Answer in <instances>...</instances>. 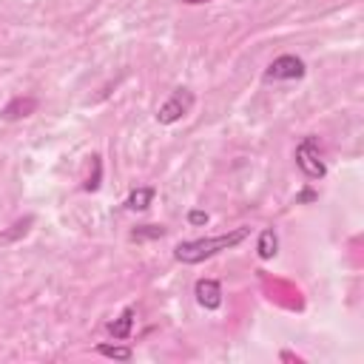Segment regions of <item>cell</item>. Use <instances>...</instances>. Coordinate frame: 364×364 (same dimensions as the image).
<instances>
[{"mask_svg": "<svg viewBox=\"0 0 364 364\" xmlns=\"http://www.w3.org/2000/svg\"><path fill=\"white\" fill-rule=\"evenodd\" d=\"M304 60L301 57H296V54H282V57H276L270 65H267V71H264V80L267 82H273V80H301L304 77Z\"/></svg>", "mask_w": 364, "mask_h": 364, "instance_id": "277c9868", "label": "cell"}, {"mask_svg": "<svg viewBox=\"0 0 364 364\" xmlns=\"http://www.w3.org/2000/svg\"><path fill=\"white\" fill-rule=\"evenodd\" d=\"M97 353L105 358H114V361H131L134 358V350L122 347V344H97Z\"/></svg>", "mask_w": 364, "mask_h": 364, "instance_id": "30bf717a", "label": "cell"}, {"mask_svg": "<svg viewBox=\"0 0 364 364\" xmlns=\"http://www.w3.org/2000/svg\"><path fill=\"white\" fill-rule=\"evenodd\" d=\"M193 296H196L199 307H205V310H219L222 307V284L216 279H199L193 284Z\"/></svg>", "mask_w": 364, "mask_h": 364, "instance_id": "5b68a950", "label": "cell"}, {"mask_svg": "<svg viewBox=\"0 0 364 364\" xmlns=\"http://www.w3.org/2000/svg\"><path fill=\"white\" fill-rule=\"evenodd\" d=\"M250 236V228H233V230H228V233H222V236H208V239H188V242H179L176 247H173V259L176 262H182V264H199V262H205V259H210V256H216V253H222V250H230V247H236L239 242H245Z\"/></svg>", "mask_w": 364, "mask_h": 364, "instance_id": "6da1fadb", "label": "cell"}, {"mask_svg": "<svg viewBox=\"0 0 364 364\" xmlns=\"http://www.w3.org/2000/svg\"><path fill=\"white\" fill-rule=\"evenodd\" d=\"M296 165H299V171L307 176V179H321L324 173H327V165H324V159H321V148H318V139L310 134V136H304L299 145H296Z\"/></svg>", "mask_w": 364, "mask_h": 364, "instance_id": "7a4b0ae2", "label": "cell"}, {"mask_svg": "<svg viewBox=\"0 0 364 364\" xmlns=\"http://www.w3.org/2000/svg\"><path fill=\"white\" fill-rule=\"evenodd\" d=\"M296 202H316V191H301Z\"/></svg>", "mask_w": 364, "mask_h": 364, "instance_id": "4fadbf2b", "label": "cell"}, {"mask_svg": "<svg viewBox=\"0 0 364 364\" xmlns=\"http://www.w3.org/2000/svg\"><path fill=\"white\" fill-rule=\"evenodd\" d=\"M179 3H188V6H202V3H210V0H179Z\"/></svg>", "mask_w": 364, "mask_h": 364, "instance_id": "5bb4252c", "label": "cell"}, {"mask_svg": "<svg viewBox=\"0 0 364 364\" xmlns=\"http://www.w3.org/2000/svg\"><path fill=\"white\" fill-rule=\"evenodd\" d=\"M134 307H125L111 324H108V333L114 336V338H119V341H125V338H131V330H134Z\"/></svg>", "mask_w": 364, "mask_h": 364, "instance_id": "52a82bcc", "label": "cell"}, {"mask_svg": "<svg viewBox=\"0 0 364 364\" xmlns=\"http://www.w3.org/2000/svg\"><path fill=\"white\" fill-rule=\"evenodd\" d=\"M256 253H259V259H264V262L279 253V236H276L273 228H264V230L259 233V239H256Z\"/></svg>", "mask_w": 364, "mask_h": 364, "instance_id": "ba28073f", "label": "cell"}, {"mask_svg": "<svg viewBox=\"0 0 364 364\" xmlns=\"http://www.w3.org/2000/svg\"><path fill=\"white\" fill-rule=\"evenodd\" d=\"M154 196H156V191H154L151 185H139V188H134V191L128 193L125 208H128V210H145V208L154 202Z\"/></svg>", "mask_w": 364, "mask_h": 364, "instance_id": "9c48e42d", "label": "cell"}, {"mask_svg": "<svg viewBox=\"0 0 364 364\" xmlns=\"http://www.w3.org/2000/svg\"><path fill=\"white\" fill-rule=\"evenodd\" d=\"M162 236H165L162 225H142V228H136L131 233V239H136V242H142V239H162Z\"/></svg>", "mask_w": 364, "mask_h": 364, "instance_id": "8fae6325", "label": "cell"}, {"mask_svg": "<svg viewBox=\"0 0 364 364\" xmlns=\"http://www.w3.org/2000/svg\"><path fill=\"white\" fill-rule=\"evenodd\" d=\"M37 111V100L34 97H17V100H11L3 111H0V117L3 119H20V117H28V114H34Z\"/></svg>", "mask_w": 364, "mask_h": 364, "instance_id": "8992f818", "label": "cell"}, {"mask_svg": "<svg viewBox=\"0 0 364 364\" xmlns=\"http://www.w3.org/2000/svg\"><path fill=\"white\" fill-rule=\"evenodd\" d=\"M191 108H193V91H191V88H173L171 97L156 108V122H159V125H173V122H179Z\"/></svg>", "mask_w": 364, "mask_h": 364, "instance_id": "3957f363", "label": "cell"}, {"mask_svg": "<svg viewBox=\"0 0 364 364\" xmlns=\"http://www.w3.org/2000/svg\"><path fill=\"white\" fill-rule=\"evenodd\" d=\"M208 219H210V216H208L205 210H191V213H188V222H191V225H208Z\"/></svg>", "mask_w": 364, "mask_h": 364, "instance_id": "7c38bea8", "label": "cell"}]
</instances>
